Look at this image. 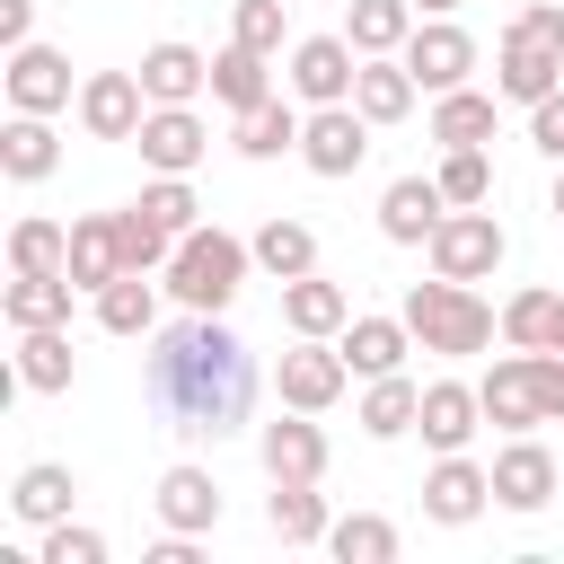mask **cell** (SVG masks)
Wrapping results in <instances>:
<instances>
[{
  "instance_id": "obj_37",
  "label": "cell",
  "mask_w": 564,
  "mask_h": 564,
  "mask_svg": "<svg viewBox=\"0 0 564 564\" xmlns=\"http://www.w3.org/2000/svg\"><path fill=\"white\" fill-rule=\"evenodd\" d=\"M326 555H335V564H397V520H379V511H344V520L326 529Z\"/></svg>"
},
{
  "instance_id": "obj_11",
  "label": "cell",
  "mask_w": 564,
  "mask_h": 564,
  "mask_svg": "<svg viewBox=\"0 0 564 564\" xmlns=\"http://www.w3.org/2000/svg\"><path fill=\"white\" fill-rule=\"evenodd\" d=\"M441 220H449L441 176H397V185L379 194V238H388V247H432Z\"/></svg>"
},
{
  "instance_id": "obj_43",
  "label": "cell",
  "mask_w": 564,
  "mask_h": 564,
  "mask_svg": "<svg viewBox=\"0 0 564 564\" xmlns=\"http://www.w3.org/2000/svg\"><path fill=\"white\" fill-rule=\"evenodd\" d=\"M441 194H449V203H494V167H485V150H449V159H441Z\"/></svg>"
},
{
  "instance_id": "obj_42",
  "label": "cell",
  "mask_w": 564,
  "mask_h": 564,
  "mask_svg": "<svg viewBox=\"0 0 564 564\" xmlns=\"http://www.w3.org/2000/svg\"><path fill=\"white\" fill-rule=\"evenodd\" d=\"M282 26H291V0H238L229 9V35L256 53H282Z\"/></svg>"
},
{
  "instance_id": "obj_30",
  "label": "cell",
  "mask_w": 564,
  "mask_h": 564,
  "mask_svg": "<svg viewBox=\"0 0 564 564\" xmlns=\"http://www.w3.org/2000/svg\"><path fill=\"white\" fill-rule=\"evenodd\" d=\"M0 167H9L18 185H44V176L62 167V141H53V123H44V115H9V132H0Z\"/></svg>"
},
{
  "instance_id": "obj_24",
  "label": "cell",
  "mask_w": 564,
  "mask_h": 564,
  "mask_svg": "<svg viewBox=\"0 0 564 564\" xmlns=\"http://www.w3.org/2000/svg\"><path fill=\"white\" fill-rule=\"evenodd\" d=\"M70 502H79V476H70V467H53V458L18 467V485H9V511H18L26 529H53V520H70Z\"/></svg>"
},
{
  "instance_id": "obj_32",
  "label": "cell",
  "mask_w": 564,
  "mask_h": 564,
  "mask_svg": "<svg viewBox=\"0 0 564 564\" xmlns=\"http://www.w3.org/2000/svg\"><path fill=\"white\" fill-rule=\"evenodd\" d=\"M18 388H35V397L70 388V335L62 326H18Z\"/></svg>"
},
{
  "instance_id": "obj_18",
  "label": "cell",
  "mask_w": 564,
  "mask_h": 564,
  "mask_svg": "<svg viewBox=\"0 0 564 564\" xmlns=\"http://www.w3.org/2000/svg\"><path fill=\"white\" fill-rule=\"evenodd\" d=\"M256 449H264V476H291V485H317V476H326V432H317L300 405H291L282 423H264Z\"/></svg>"
},
{
  "instance_id": "obj_25",
  "label": "cell",
  "mask_w": 564,
  "mask_h": 564,
  "mask_svg": "<svg viewBox=\"0 0 564 564\" xmlns=\"http://www.w3.org/2000/svg\"><path fill=\"white\" fill-rule=\"evenodd\" d=\"M115 273H123V238H115V212H88V220H70V282L97 300Z\"/></svg>"
},
{
  "instance_id": "obj_14",
  "label": "cell",
  "mask_w": 564,
  "mask_h": 564,
  "mask_svg": "<svg viewBox=\"0 0 564 564\" xmlns=\"http://www.w3.org/2000/svg\"><path fill=\"white\" fill-rule=\"evenodd\" d=\"M9 106L18 115H62L70 106V62L53 44H18L9 53Z\"/></svg>"
},
{
  "instance_id": "obj_3",
  "label": "cell",
  "mask_w": 564,
  "mask_h": 564,
  "mask_svg": "<svg viewBox=\"0 0 564 564\" xmlns=\"http://www.w3.org/2000/svg\"><path fill=\"white\" fill-rule=\"evenodd\" d=\"M247 264H256V247H247V238H229V229H185V238H176V256H167V291H176L185 308L220 317V308L238 300Z\"/></svg>"
},
{
  "instance_id": "obj_15",
  "label": "cell",
  "mask_w": 564,
  "mask_h": 564,
  "mask_svg": "<svg viewBox=\"0 0 564 564\" xmlns=\"http://www.w3.org/2000/svg\"><path fill=\"white\" fill-rule=\"evenodd\" d=\"M476 397H485V423H502V432L546 423V414H538V370H529V352H520V344H511V352L476 379Z\"/></svg>"
},
{
  "instance_id": "obj_2",
  "label": "cell",
  "mask_w": 564,
  "mask_h": 564,
  "mask_svg": "<svg viewBox=\"0 0 564 564\" xmlns=\"http://www.w3.org/2000/svg\"><path fill=\"white\" fill-rule=\"evenodd\" d=\"M397 317L414 326V344H423V352H449V361H467V352H485V344L502 335V317L476 300V282H449V273L414 282Z\"/></svg>"
},
{
  "instance_id": "obj_45",
  "label": "cell",
  "mask_w": 564,
  "mask_h": 564,
  "mask_svg": "<svg viewBox=\"0 0 564 564\" xmlns=\"http://www.w3.org/2000/svg\"><path fill=\"white\" fill-rule=\"evenodd\" d=\"M529 141H538L546 159H564V88H546V97L529 106Z\"/></svg>"
},
{
  "instance_id": "obj_51",
  "label": "cell",
  "mask_w": 564,
  "mask_h": 564,
  "mask_svg": "<svg viewBox=\"0 0 564 564\" xmlns=\"http://www.w3.org/2000/svg\"><path fill=\"white\" fill-rule=\"evenodd\" d=\"M555 220H564V159H555Z\"/></svg>"
},
{
  "instance_id": "obj_6",
  "label": "cell",
  "mask_w": 564,
  "mask_h": 564,
  "mask_svg": "<svg viewBox=\"0 0 564 564\" xmlns=\"http://www.w3.org/2000/svg\"><path fill=\"white\" fill-rule=\"evenodd\" d=\"M405 70H414L432 97H449V88H467V70H476V35H467L458 18H414V35H405Z\"/></svg>"
},
{
  "instance_id": "obj_47",
  "label": "cell",
  "mask_w": 564,
  "mask_h": 564,
  "mask_svg": "<svg viewBox=\"0 0 564 564\" xmlns=\"http://www.w3.org/2000/svg\"><path fill=\"white\" fill-rule=\"evenodd\" d=\"M511 35H529V44H564V9H555V0H538V9H520V18H511Z\"/></svg>"
},
{
  "instance_id": "obj_34",
  "label": "cell",
  "mask_w": 564,
  "mask_h": 564,
  "mask_svg": "<svg viewBox=\"0 0 564 564\" xmlns=\"http://www.w3.org/2000/svg\"><path fill=\"white\" fill-rule=\"evenodd\" d=\"M97 326H106V335H159V291H150V273H115V282L97 291Z\"/></svg>"
},
{
  "instance_id": "obj_36",
  "label": "cell",
  "mask_w": 564,
  "mask_h": 564,
  "mask_svg": "<svg viewBox=\"0 0 564 564\" xmlns=\"http://www.w3.org/2000/svg\"><path fill=\"white\" fill-rule=\"evenodd\" d=\"M344 35H352V53H405L414 0H352V9H344Z\"/></svg>"
},
{
  "instance_id": "obj_16",
  "label": "cell",
  "mask_w": 564,
  "mask_h": 564,
  "mask_svg": "<svg viewBox=\"0 0 564 564\" xmlns=\"http://www.w3.org/2000/svg\"><path fill=\"white\" fill-rule=\"evenodd\" d=\"M494 502H502V511H546V502H555V458H546L529 432H511V449L494 458Z\"/></svg>"
},
{
  "instance_id": "obj_22",
  "label": "cell",
  "mask_w": 564,
  "mask_h": 564,
  "mask_svg": "<svg viewBox=\"0 0 564 564\" xmlns=\"http://www.w3.org/2000/svg\"><path fill=\"white\" fill-rule=\"evenodd\" d=\"M150 502H159V520H167V529H185V538L220 529V485H212V467H167Z\"/></svg>"
},
{
  "instance_id": "obj_48",
  "label": "cell",
  "mask_w": 564,
  "mask_h": 564,
  "mask_svg": "<svg viewBox=\"0 0 564 564\" xmlns=\"http://www.w3.org/2000/svg\"><path fill=\"white\" fill-rule=\"evenodd\" d=\"M26 26H35V0H0V44H9V53H18V44H35Z\"/></svg>"
},
{
  "instance_id": "obj_33",
  "label": "cell",
  "mask_w": 564,
  "mask_h": 564,
  "mask_svg": "<svg viewBox=\"0 0 564 564\" xmlns=\"http://www.w3.org/2000/svg\"><path fill=\"white\" fill-rule=\"evenodd\" d=\"M432 141H441V150H485V141H494V97H476V88L432 97Z\"/></svg>"
},
{
  "instance_id": "obj_49",
  "label": "cell",
  "mask_w": 564,
  "mask_h": 564,
  "mask_svg": "<svg viewBox=\"0 0 564 564\" xmlns=\"http://www.w3.org/2000/svg\"><path fill=\"white\" fill-rule=\"evenodd\" d=\"M449 9H458V0H414V18H449Z\"/></svg>"
},
{
  "instance_id": "obj_40",
  "label": "cell",
  "mask_w": 564,
  "mask_h": 564,
  "mask_svg": "<svg viewBox=\"0 0 564 564\" xmlns=\"http://www.w3.org/2000/svg\"><path fill=\"white\" fill-rule=\"evenodd\" d=\"M546 335H555V291H511L502 300V344L546 352Z\"/></svg>"
},
{
  "instance_id": "obj_1",
  "label": "cell",
  "mask_w": 564,
  "mask_h": 564,
  "mask_svg": "<svg viewBox=\"0 0 564 564\" xmlns=\"http://www.w3.org/2000/svg\"><path fill=\"white\" fill-rule=\"evenodd\" d=\"M150 405L167 414V432L220 441V432H238L247 405H256V352H247L220 317L185 308L176 326L150 335Z\"/></svg>"
},
{
  "instance_id": "obj_9",
  "label": "cell",
  "mask_w": 564,
  "mask_h": 564,
  "mask_svg": "<svg viewBox=\"0 0 564 564\" xmlns=\"http://www.w3.org/2000/svg\"><path fill=\"white\" fill-rule=\"evenodd\" d=\"M141 115H150L141 70H97V79H79V123H88V141H132Z\"/></svg>"
},
{
  "instance_id": "obj_19",
  "label": "cell",
  "mask_w": 564,
  "mask_h": 564,
  "mask_svg": "<svg viewBox=\"0 0 564 564\" xmlns=\"http://www.w3.org/2000/svg\"><path fill=\"white\" fill-rule=\"evenodd\" d=\"M414 70H405V53H361V79H352V106L370 115V123H405L414 115Z\"/></svg>"
},
{
  "instance_id": "obj_46",
  "label": "cell",
  "mask_w": 564,
  "mask_h": 564,
  "mask_svg": "<svg viewBox=\"0 0 564 564\" xmlns=\"http://www.w3.org/2000/svg\"><path fill=\"white\" fill-rule=\"evenodd\" d=\"M529 370H538V414L564 423V352H529Z\"/></svg>"
},
{
  "instance_id": "obj_28",
  "label": "cell",
  "mask_w": 564,
  "mask_h": 564,
  "mask_svg": "<svg viewBox=\"0 0 564 564\" xmlns=\"http://www.w3.org/2000/svg\"><path fill=\"white\" fill-rule=\"evenodd\" d=\"M70 273H18L9 291H0V317L9 326H70Z\"/></svg>"
},
{
  "instance_id": "obj_26",
  "label": "cell",
  "mask_w": 564,
  "mask_h": 564,
  "mask_svg": "<svg viewBox=\"0 0 564 564\" xmlns=\"http://www.w3.org/2000/svg\"><path fill=\"white\" fill-rule=\"evenodd\" d=\"M264 520H273V538H282V546H326V529H335L326 494H317V485H291V476H273Z\"/></svg>"
},
{
  "instance_id": "obj_38",
  "label": "cell",
  "mask_w": 564,
  "mask_h": 564,
  "mask_svg": "<svg viewBox=\"0 0 564 564\" xmlns=\"http://www.w3.org/2000/svg\"><path fill=\"white\" fill-rule=\"evenodd\" d=\"M9 273H70V229L62 220H18L9 229Z\"/></svg>"
},
{
  "instance_id": "obj_4",
  "label": "cell",
  "mask_w": 564,
  "mask_h": 564,
  "mask_svg": "<svg viewBox=\"0 0 564 564\" xmlns=\"http://www.w3.org/2000/svg\"><path fill=\"white\" fill-rule=\"evenodd\" d=\"M502 220L485 212V203H449V220L432 229V273H449V282H485L494 264H502Z\"/></svg>"
},
{
  "instance_id": "obj_8",
  "label": "cell",
  "mask_w": 564,
  "mask_h": 564,
  "mask_svg": "<svg viewBox=\"0 0 564 564\" xmlns=\"http://www.w3.org/2000/svg\"><path fill=\"white\" fill-rule=\"evenodd\" d=\"M352 79H361L352 35H300V44H291V88H300L308 106H344Z\"/></svg>"
},
{
  "instance_id": "obj_44",
  "label": "cell",
  "mask_w": 564,
  "mask_h": 564,
  "mask_svg": "<svg viewBox=\"0 0 564 564\" xmlns=\"http://www.w3.org/2000/svg\"><path fill=\"white\" fill-rule=\"evenodd\" d=\"M35 564H106V538H97V529H79V520H53Z\"/></svg>"
},
{
  "instance_id": "obj_5",
  "label": "cell",
  "mask_w": 564,
  "mask_h": 564,
  "mask_svg": "<svg viewBox=\"0 0 564 564\" xmlns=\"http://www.w3.org/2000/svg\"><path fill=\"white\" fill-rule=\"evenodd\" d=\"M344 379H352V361H344L335 335H300V352H282V370H273L282 405H300V414H326L344 397Z\"/></svg>"
},
{
  "instance_id": "obj_21",
  "label": "cell",
  "mask_w": 564,
  "mask_h": 564,
  "mask_svg": "<svg viewBox=\"0 0 564 564\" xmlns=\"http://www.w3.org/2000/svg\"><path fill=\"white\" fill-rule=\"evenodd\" d=\"M335 344H344L352 379H388V370H405V352H414V326H405V317H352Z\"/></svg>"
},
{
  "instance_id": "obj_27",
  "label": "cell",
  "mask_w": 564,
  "mask_h": 564,
  "mask_svg": "<svg viewBox=\"0 0 564 564\" xmlns=\"http://www.w3.org/2000/svg\"><path fill=\"white\" fill-rule=\"evenodd\" d=\"M264 62H273V53H256V44H238V35H229V44L212 53V97H220L229 115H247V106H264V97H273V79H264Z\"/></svg>"
},
{
  "instance_id": "obj_17",
  "label": "cell",
  "mask_w": 564,
  "mask_h": 564,
  "mask_svg": "<svg viewBox=\"0 0 564 564\" xmlns=\"http://www.w3.org/2000/svg\"><path fill=\"white\" fill-rule=\"evenodd\" d=\"M494 88H502L511 106H538L546 88H564V44H529V35H502Z\"/></svg>"
},
{
  "instance_id": "obj_23",
  "label": "cell",
  "mask_w": 564,
  "mask_h": 564,
  "mask_svg": "<svg viewBox=\"0 0 564 564\" xmlns=\"http://www.w3.org/2000/svg\"><path fill=\"white\" fill-rule=\"evenodd\" d=\"M141 88H150V106H194L212 88V62L194 44H150L141 53Z\"/></svg>"
},
{
  "instance_id": "obj_20",
  "label": "cell",
  "mask_w": 564,
  "mask_h": 564,
  "mask_svg": "<svg viewBox=\"0 0 564 564\" xmlns=\"http://www.w3.org/2000/svg\"><path fill=\"white\" fill-rule=\"evenodd\" d=\"M282 326L291 335H344L352 326V291L326 282V273H300V282H282Z\"/></svg>"
},
{
  "instance_id": "obj_41",
  "label": "cell",
  "mask_w": 564,
  "mask_h": 564,
  "mask_svg": "<svg viewBox=\"0 0 564 564\" xmlns=\"http://www.w3.org/2000/svg\"><path fill=\"white\" fill-rule=\"evenodd\" d=\"M141 212H150V220H159L167 238H185V229H203V220H194L203 203H194V185H185V176H159V185H141Z\"/></svg>"
},
{
  "instance_id": "obj_29",
  "label": "cell",
  "mask_w": 564,
  "mask_h": 564,
  "mask_svg": "<svg viewBox=\"0 0 564 564\" xmlns=\"http://www.w3.org/2000/svg\"><path fill=\"white\" fill-rule=\"evenodd\" d=\"M300 123H308V115H291L282 97H264V106H247V115L229 123V150H238V159H282V150H300Z\"/></svg>"
},
{
  "instance_id": "obj_10",
  "label": "cell",
  "mask_w": 564,
  "mask_h": 564,
  "mask_svg": "<svg viewBox=\"0 0 564 564\" xmlns=\"http://www.w3.org/2000/svg\"><path fill=\"white\" fill-rule=\"evenodd\" d=\"M132 141H141V159H150L159 176H194V167H203V150H212V123H203L194 106H150Z\"/></svg>"
},
{
  "instance_id": "obj_13",
  "label": "cell",
  "mask_w": 564,
  "mask_h": 564,
  "mask_svg": "<svg viewBox=\"0 0 564 564\" xmlns=\"http://www.w3.org/2000/svg\"><path fill=\"white\" fill-rule=\"evenodd\" d=\"M414 432H423V441L449 458V449H467V441L485 432V397H476L467 379H432V388H423V414H414Z\"/></svg>"
},
{
  "instance_id": "obj_50",
  "label": "cell",
  "mask_w": 564,
  "mask_h": 564,
  "mask_svg": "<svg viewBox=\"0 0 564 564\" xmlns=\"http://www.w3.org/2000/svg\"><path fill=\"white\" fill-rule=\"evenodd\" d=\"M546 352H564V300H555V335H546Z\"/></svg>"
},
{
  "instance_id": "obj_31",
  "label": "cell",
  "mask_w": 564,
  "mask_h": 564,
  "mask_svg": "<svg viewBox=\"0 0 564 564\" xmlns=\"http://www.w3.org/2000/svg\"><path fill=\"white\" fill-rule=\"evenodd\" d=\"M247 247H256V264H264L273 282H300V273H317V229H308V220H282V212H273V220H264Z\"/></svg>"
},
{
  "instance_id": "obj_39",
  "label": "cell",
  "mask_w": 564,
  "mask_h": 564,
  "mask_svg": "<svg viewBox=\"0 0 564 564\" xmlns=\"http://www.w3.org/2000/svg\"><path fill=\"white\" fill-rule=\"evenodd\" d=\"M115 238H123V273H159V264L176 256V238H167L141 203H132V212H115Z\"/></svg>"
},
{
  "instance_id": "obj_12",
  "label": "cell",
  "mask_w": 564,
  "mask_h": 564,
  "mask_svg": "<svg viewBox=\"0 0 564 564\" xmlns=\"http://www.w3.org/2000/svg\"><path fill=\"white\" fill-rule=\"evenodd\" d=\"M485 502H494V467H476L467 449H449V458L423 476V511H432L441 529H467Z\"/></svg>"
},
{
  "instance_id": "obj_7",
  "label": "cell",
  "mask_w": 564,
  "mask_h": 564,
  "mask_svg": "<svg viewBox=\"0 0 564 564\" xmlns=\"http://www.w3.org/2000/svg\"><path fill=\"white\" fill-rule=\"evenodd\" d=\"M300 159H308V176H352L361 159H370V115L344 97V106H317L308 123H300Z\"/></svg>"
},
{
  "instance_id": "obj_35",
  "label": "cell",
  "mask_w": 564,
  "mask_h": 564,
  "mask_svg": "<svg viewBox=\"0 0 564 564\" xmlns=\"http://www.w3.org/2000/svg\"><path fill=\"white\" fill-rule=\"evenodd\" d=\"M414 414H423V388H414L405 370L370 379V397H361V432H370V441H405V432H414Z\"/></svg>"
}]
</instances>
